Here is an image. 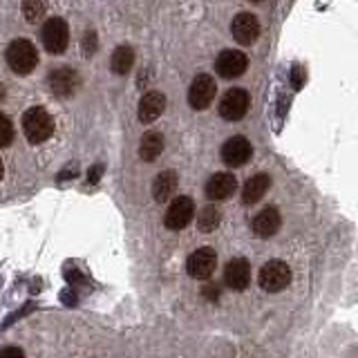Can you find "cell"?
Segmentation results:
<instances>
[{"mask_svg": "<svg viewBox=\"0 0 358 358\" xmlns=\"http://www.w3.org/2000/svg\"><path fill=\"white\" fill-rule=\"evenodd\" d=\"M251 106V96L244 87H233L220 101V115L227 121H240Z\"/></svg>", "mask_w": 358, "mask_h": 358, "instance_id": "5b68a950", "label": "cell"}, {"mask_svg": "<svg viewBox=\"0 0 358 358\" xmlns=\"http://www.w3.org/2000/svg\"><path fill=\"white\" fill-rule=\"evenodd\" d=\"M268 186H271V177H268V175L251 177L242 188V201H244V204H257V201L266 195Z\"/></svg>", "mask_w": 358, "mask_h": 358, "instance_id": "e0dca14e", "label": "cell"}, {"mask_svg": "<svg viewBox=\"0 0 358 358\" xmlns=\"http://www.w3.org/2000/svg\"><path fill=\"white\" fill-rule=\"evenodd\" d=\"M43 45L50 54H63L67 43H70V29H67V22L63 18H50L43 25Z\"/></svg>", "mask_w": 358, "mask_h": 358, "instance_id": "277c9868", "label": "cell"}, {"mask_svg": "<svg viewBox=\"0 0 358 358\" xmlns=\"http://www.w3.org/2000/svg\"><path fill=\"white\" fill-rule=\"evenodd\" d=\"M22 132L31 143H43L54 134V119L45 108H29L22 115Z\"/></svg>", "mask_w": 358, "mask_h": 358, "instance_id": "6da1fadb", "label": "cell"}, {"mask_svg": "<svg viewBox=\"0 0 358 358\" xmlns=\"http://www.w3.org/2000/svg\"><path fill=\"white\" fill-rule=\"evenodd\" d=\"M231 34L240 45H251L260 36V22H257L253 14L242 11V14H238L231 22Z\"/></svg>", "mask_w": 358, "mask_h": 358, "instance_id": "7c38bea8", "label": "cell"}, {"mask_svg": "<svg viewBox=\"0 0 358 358\" xmlns=\"http://www.w3.org/2000/svg\"><path fill=\"white\" fill-rule=\"evenodd\" d=\"M45 9H48L45 0H22V16H25V20L31 22V25L45 16Z\"/></svg>", "mask_w": 358, "mask_h": 358, "instance_id": "7402d4cb", "label": "cell"}, {"mask_svg": "<svg viewBox=\"0 0 358 358\" xmlns=\"http://www.w3.org/2000/svg\"><path fill=\"white\" fill-rule=\"evenodd\" d=\"M224 282L233 291H244L251 282V266L244 257H235L224 268Z\"/></svg>", "mask_w": 358, "mask_h": 358, "instance_id": "4fadbf2b", "label": "cell"}, {"mask_svg": "<svg viewBox=\"0 0 358 358\" xmlns=\"http://www.w3.org/2000/svg\"><path fill=\"white\" fill-rule=\"evenodd\" d=\"M7 63L9 67L14 70L16 74H29L34 72V67L38 65V52H36V45L25 41V38H18V41H11L9 48H7Z\"/></svg>", "mask_w": 358, "mask_h": 358, "instance_id": "7a4b0ae2", "label": "cell"}, {"mask_svg": "<svg viewBox=\"0 0 358 358\" xmlns=\"http://www.w3.org/2000/svg\"><path fill=\"white\" fill-rule=\"evenodd\" d=\"M83 52H85V56H92L96 52V34L94 31H85V36H83Z\"/></svg>", "mask_w": 358, "mask_h": 358, "instance_id": "cb8c5ba5", "label": "cell"}, {"mask_svg": "<svg viewBox=\"0 0 358 358\" xmlns=\"http://www.w3.org/2000/svg\"><path fill=\"white\" fill-rule=\"evenodd\" d=\"M220 220H222V210L217 206H204L199 210V215H197V229L201 233H210V231H215L220 227Z\"/></svg>", "mask_w": 358, "mask_h": 358, "instance_id": "44dd1931", "label": "cell"}, {"mask_svg": "<svg viewBox=\"0 0 358 358\" xmlns=\"http://www.w3.org/2000/svg\"><path fill=\"white\" fill-rule=\"evenodd\" d=\"M0 356H22V350H18V347H7V350H0Z\"/></svg>", "mask_w": 358, "mask_h": 358, "instance_id": "484cf974", "label": "cell"}, {"mask_svg": "<svg viewBox=\"0 0 358 358\" xmlns=\"http://www.w3.org/2000/svg\"><path fill=\"white\" fill-rule=\"evenodd\" d=\"M11 141H14V123L9 121L7 115L0 112V148H5Z\"/></svg>", "mask_w": 358, "mask_h": 358, "instance_id": "603a6c76", "label": "cell"}, {"mask_svg": "<svg viewBox=\"0 0 358 358\" xmlns=\"http://www.w3.org/2000/svg\"><path fill=\"white\" fill-rule=\"evenodd\" d=\"M177 190V173L175 171H164L155 177V184H152V195L157 201H166L175 195Z\"/></svg>", "mask_w": 358, "mask_h": 358, "instance_id": "ac0fdd59", "label": "cell"}, {"mask_svg": "<svg viewBox=\"0 0 358 358\" xmlns=\"http://www.w3.org/2000/svg\"><path fill=\"white\" fill-rule=\"evenodd\" d=\"M204 294H206L208 298H213V300H215V298L220 296V291L215 289V285H208V287L204 289Z\"/></svg>", "mask_w": 358, "mask_h": 358, "instance_id": "4316f807", "label": "cell"}, {"mask_svg": "<svg viewBox=\"0 0 358 358\" xmlns=\"http://www.w3.org/2000/svg\"><path fill=\"white\" fill-rule=\"evenodd\" d=\"M48 83H50V90L54 94L70 96L76 92L78 85H81V76H78V72L72 70V67H59V70L50 72Z\"/></svg>", "mask_w": 358, "mask_h": 358, "instance_id": "9c48e42d", "label": "cell"}, {"mask_svg": "<svg viewBox=\"0 0 358 358\" xmlns=\"http://www.w3.org/2000/svg\"><path fill=\"white\" fill-rule=\"evenodd\" d=\"M280 224H282V220H280V213L278 208L273 206H266L264 210H260L253 220V231L257 238H273V235L278 233Z\"/></svg>", "mask_w": 358, "mask_h": 358, "instance_id": "9a60e30c", "label": "cell"}, {"mask_svg": "<svg viewBox=\"0 0 358 358\" xmlns=\"http://www.w3.org/2000/svg\"><path fill=\"white\" fill-rule=\"evenodd\" d=\"M132 65H134V50L130 48V45H119V48L115 50V54H112V59H110L112 72L123 76L132 70Z\"/></svg>", "mask_w": 358, "mask_h": 358, "instance_id": "ffe728a7", "label": "cell"}, {"mask_svg": "<svg viewBox=\"0 0 358 358\" xmlns=\"http://www.w3.org/2000/svg\"><path fill=\"white\" fill-rule=\"evenodd\" d=\"M215 266H217V253L213 251L210 246H201V249H197L186 262L188 275L195 278V280L210 278L213 271H215Z\"/></svg>", "mask_w": 358, "mask_h": 358, "instance_id": "ba28073f", "label": "cell"}, {"mask_svg": "<svg viewBox=\"0 0 358 358\" xmlns=\"http://www.w3.org/2000/svg\"><path fill=\"white\" fill-rule=\"evenodd\" d=\"M235 188H238V179L231 173H215L206 184V197L213 201L229 199L235 193Z\"/></svg>", "mask_w": 358, "mask_h": 358, "instance_id": "5bb4252c", "label": "cell"}, {"mask_svg": "<svg viewBox=\"0 0 358 358\" xmlns=\"http://www.w3.org/2000/svg\"><path fill=\"white\" fill-rule=\"evenodd\" d=\"M166 110V96L162 92H148L143 94L139 101V121L141 123H152L155 119L162 117V112Z\"/></svg>", "mask_w": 358, "mask_h": 358, "instance_id": "2e32d148", "label": "cell"}, {"mask_svg": "<svg viewBox=\"0 0 358 358\" xmlns=\"http://www.w3.org/2000/svg\"><path fill=\"white\" fill-rule=\"evenodd\" d=\"M260 287L268 294H278V291H282L285 287H289L291 282V268L287 262L282 260H268L262 268H260Z\"/></svg>", "mask_w": 358, "mask_h": 358, "instance_id": "3957f363", "label": "cell"}, {"mask_svg": "<svg viewBox=\"0 0 358 358\" xmlns=\"http://www.w3.org/2000/svg\"><path fill=\"white\" fill-rule=\"evenodd\" d=\"M101 173H103V166H101V164H99V166H94L92 171L87 173L90 184H96V182H99V177H101Z\"/></svg>", "mask_w": 358, "mask_h": 358, "instance_id": "d4e9b609", "label": "cell"}, {"mask_svg": "<svg viewBox=\"0 0 358 358\" xmlns=\"http://www.w3.org/2000/svg\"><path fill=\"white\" fill-rule=\"evenodd\" d=\"M0 96H3V87H0Z\"/></svg>", "mask_w": 358, "mask_h": 358, "instance_id": "f1b7e54d", "label": "cell"}, {"mask_svg": "<svg viewBox=\"0 0 358 358\" xmlns=\"http://www.w3.org/2000/svg\"><path fill=\"white\" fill-rule=\"evenodd\" d=\"M3 175H5V166H3V159H0V179H3Z\"/></svg>", "mask_w": 358, "mask_h": 358, "instance_id": "83f0119b", "label": "cell"}, {"mask_svg": "<svg viewBox=\"0 0 358 358\" xmlns=\"http://www.w3.org/2000/svg\"><path fill=\"white\" fill-rule=\"evenodd\" d=\"M164 152V137L159 132H145L141 137V145H139V157L143 162H155L157 157Z\"/></svg>", "mask_w": 358, "mask_h": 358, "instance_id": "d6986e66", "label": "cell"}, {"mask_svg": "<svg viewBox=\"0 0 358 358\" xmlns=\"http://www.w3.org/2000/svg\"><path fill=\"white\" fill-rule=\"evenodd\" d=\"M193 215H195V201L186 195H179L173 199V204L168 206L164 222L171 231H182L193 222Z\"/></svg>", "mask_w": 358, "mask_h": 358, "instance_id": "8992f818", "label": "cell"}, {"mask_svg": "<svg viewBox=\"0 0 358 358\" xmlns=\"http://www.w3.org/2000/svg\"><path fill=\"white\" fill-rule=\"evenodd\" d=\"M246 67H249V59L240 50H224L215 63V70L224 78H238L246 72Z\"/></svg>", "mask_w": 358, "mask_h": 358, "instance_id": "30bf717a", "label": "cell"}, {"mask_svg": "<svg viewBox=\"0 0 358 358\" xmlns=\"http://www.w3.org/2000/svg\"><path fill=\"white\" fill-rule=\"evenodd\" d=\"M215 94H217L215 78L208 76V74H199V76L193 78V83H190L188 103H190V108H195V110H206L213 103Z\"/></svg>", "mask_w": 358, "mask_h": 358, "instance_id": "52a82bcc", "label": "cell"}, {"mask_svg": "<svg viewBox=\"0 0 358 358\" xmlns=\"http://www.w3.org/2000/svg\"><path fill=\"white\" fill-rule=\"evenodd\" d=\"M251 143L246 137H231L227 139V143L222 145V162L231 166V168H238V166H244L246 162L251 159Z\"/></svg>", "mask_w": 358, "mask_h": 358, "instance_id": "8fae6325", "label": "cell"}]
</instances>
